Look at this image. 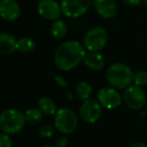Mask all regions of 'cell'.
<instances>
[{
	"instance_id": "14",
	"label": "cell",
	"mask_w": 147,
	"mask_h": 147,
	"mask_svg": "<svg viewBox=\"0 0 147 147\" xmlns=\"http://www.w3.org/2000/svg\"><path fill=\"white\" fill-rule=\"evenodd\" d=\"M83 63L87 67L93 71H100L105 67V59L103 55L97 51H89L86 53Z\"/></svg>"
},
{
	"instance_id": "24",
	"label": "cell",
	"mask_w": 147,
	"mask_h": 147,
	"mask_svg": "<svg viewBox=\"0 0 147 147\" xmlns=\"http://www.w3.org/2000/svg\"><path fill=\"white\" fill-rule=\"evenodd\" d=\"M55 83H57V84L59 85V87H61V88H65V87L67 86V80H65V79L63 78V76H59V75H57V76H55Z\"/></svg>"
},
{
	"instance_id": "6",
	"label": "cell",
	"mask_w": 147,
	"mask_h": 147,
	"mask_svg": "<svg viewBox=\"0 0 147 147\" xmlns=\"http://www.w3.org/2000/svg\"><path fill=\"white\" fill-rule=\"evenodd\" d=\"M91 6V0H61V12L69 18H79L86 14Z\"/></svg>"
},
{
	"instance_id": "4",
	"label": "cell",
	"mask_w": 147,
	"mask_h": 147,
	"mask_svg": "<svg viewBox=\"0 0 147 147\" xmlns=\"http://www.w3.org/2000/svg\"><path fill=\"white\" fill-rule=\"evenodd\" d=\"M53 116L55 127L63 134H71L78 127V116L71 109L61 108Z\"/></svg>"
},
{
	"instance_id": "23",
	"label": "cell",
	"mask_w": 147,
	"mask_h": 147,
	"mask_svg": "<svg viewBox=\"0 0 147 147\" xmlns=\"http://www.w3.org/2000/svg\"><path fill=\"white\" fill-rule=\"evenodd\" d=\"M69 144V139L65 136H61L55 141V147H67Z\"/></svg>"
},
{
	"instance_id": "19",
	"label": "cell",
	"mask_w": 147,
	"mask_h": 147,
	"mask_svg": "<svg viewBox=\"0 0 147 147\" xmlns=\"http://www.w3.org/2000/svg\"><path fill=\"white\" fill-rule=\"evenodd\" d=\"M35 49V42L29 37H21L17 41V51L21 53H32Z\"/></svg>"
},
{
	"instance_id": "7",
	"label": "cell",
	"mask_w": 147,
	"mask_h": 147,
	"mask_svg": "<svg viewBox=\"0 0 147 147\" xmlns=\"http://www.w3.org/2000/svg\"><path fill=\"white\" fill-rule=\"evenodd\" d=\"M97 100L102 107L109 110H114L122 104L123 98L117 89L113 87H105L99 90Z\"/></svg>"
},
{
	"instance_id": "22",
	"label": "cell",
	"mask_w": 147,
	"mask_h": 147,
	"mask_svg": "<svg viewBox=\"0 0 147 147\" xmlns=\"http://www.w3.org/2000/svg\"><path fill=\"white\" fill-rule=\"evenodd\" d=\"M12 139L10 135L6 133H1L0 134V147H12Z\"/></svg>"
},
{
	"instance_id": "12",
	"label": "cell",
	"mask_w": 147,
	"mask_h": 147,
	"mask_svg": "<svg viewBox=\"0 0 147 147\" xmlns=\"http://www.w3.org/2000/svg\"><path fill=\"white\" fill-rule=\"evenodd\" d=\"M21 9L15 0H1L0 1V15L4 20L14 21L19 18Z\"/></svg>"
},
{
	"instance_id": "16",
	"label": "cell",
	"mask_w": 147,
	"mask_h": 147,
	"mask_svg": "<svg viewBox=\"0 0 147 147\" xmlns=\"http://www.w3.org/2000/svg\"><path fill=\"white\" fill-rule=\"evenodd\" d=\"M67 27L65 21L57 19L55 20V22L51 24V34L53 38L55 39H61L67 35Z\"/></svg>"
},
{
	"instance_id": "8",
	"label": "cell",
	"mask_w": 147,
	"mask_h": 147,
	"mask_svg": "<svg viewBox=\"0 0 147 147\" xmlns=\"http://www.w3.org/2000/svg\"><path fill=\"white\" fill-rule=\"evenodd\" d=\"M123 100L130 109L138 111L145 106L146 103V94L142 88L138 86H130L124 90Z\"/></svg>"
},
{
	"instance_id": "17",
	"label": "cell",
	"mask_w": 147,
	"mask_h": 147,
	"mask_svg": "<svg viewBox=\"0 0 147 147\" xmlns=\"http://www.w3.org/2000/svg\"><path fill=\"white\" fill-rule=\"evenodd\" d=\"M76 93L77 96L83 101H86L88 99H91L93 93L92 86L86 81H81L76 86Z\"/></svg>"
},
{
	"instance_id": "18",
	"label": "cell",
	"mask_w": 147,
	"mask_h": 147,
	"mask_svg": "<svg viewBox=\"0 0 147 147\" xmlns=\"http://www.w3.org/2000/svg\"><path fill=\"white\" fill-rule=\"evenodd\" d=\"M24 116L27 124L35 125L42 120L43 113L38 108H30L24 113Z\"/></svg>"
},
{
	"instance_id": "21",
	"label": "cell",
	"mask_w": 147,
	"mask_h": 147,
	"mask_svg": "<svg viewBox=\"0 0 147 147\" xmlns=\"http://www.w3.org/2000/svg\"><path fill=\"white\" fill-rule=\"evenodd\" d=\"M55 133V128L51 124H43L39 128V136L41 138H51Z\"/></svg>"
},
{
	"instance_id": "10",
	"label": "cell",
	"mask_w": 147,
	"mask_h": 147,
	"mask_svg": "<svg viewBox=\"0 0 147 147\" xmlns=\"http://www.w3.org/2000/svg\"><path fill=\"white\" fill-rule=\"evenodd\" d=\"M37 12L47 20H57L61 13H63L61 4L55 0H39L37 3Z\"/></svg>"
},
{
	"instance_id": "27",
	"label": "cell",
	"mask_w": 147,
	"mask_h": 147,
	"mask_svg": "<svg viewBox=\"0 0 147 147\" xmlns=\"http://www.w3.org/2000/svg\"><path fill=\"white\" fill-rule=\"evenodd\" d=\"M142 3H143V4L145 5V6L147 7V0H142Z\"/></svg>"
},
{
	"instance_id": "11",
	"label": "cell",
	"mask_w": 147,
	"mask_h": 147,
	"mask_svg": "<svg viewBox=\"0 0 147 147\" xmlns=\"http://www.w3.org/2000/svg\"><path fill=\"white\" fill-rule=\"evenodd\" d=\"M93 6L96 12L105 19L113 18L118 12V5L115 0H94Z\"/></svg>"
},
{
	"instance_id": "2",
	"label": "cell",
	"mask_w": 147,
	"mask_h": 147,
	"mask_svg": "<svg viewBox=\"0 0 147 147\" xmlns=\"http://www.w3.org/2000/svg\"><path fill=\"white\" fill-rule=\"evenodd\" d=\"M106 78L113 88L127 89L133 83L134 73L125 63H115L107 69Z\"/></svg>"
},
{
	"instance_id": "5",
	"label": "cell",
	"mask_w": 147,
	"mask_h": 147,
	"mask_svg": "<svg viewBox=\"0 0 147 147\" xmlns=\"http://www.w3.org/2000/svg\"><path fill=\"white\" fill-rule=\"evenodd\" d=\"M108 42V32L101 26L89 29L83 38V45L88 51L100 53Z\"/></svg>"
},
{
	"instance_id": "25",
	"label": "cell",
	"mask_w": 147,
	"mask_h": 147,
	"mask_svg": "<svg viewBox=\"0 0 147 147\" xmlns=\"http://www.w3.org/2000/svg\"><path fill=\"white\" fill-rule=\"evenodd\" d=\"M123 2L130 6H138L142 3V0H122Z\"/></svg>"
},
{
	"instance_id": "13",
	"label": "cell",
	"mask_w": 147,
	"mask_h": 147,
	"mask_svg": "<svg viewBox=\"0 0 147 147\" xmlns=\"http://www.w3.org/2000/svg\"><path fill=\"white\" fill-rule=\"evenodd\" d=\"M17 41L14 35L7 32L0 34V53L2 55H9L17 51Z\"/></svg>"
},
{
	"instance_id": "26",
	"label": "cell",
	"mask_w": 147,
	"mask_h": 147,
	"mask_svg": "<svg viewBox=\"0 0 147 147\" xmlns=\"http://www.w3.org/2000/svg\"><path fill=\"white\" fill-rule=\"evenodd\" d=\"M129 147H147V146L142 142H134L131 145H129Z\"/></svg>"
},
{
	"instance_id": "1",
	"label": "cell",
	"mask_w": 147,
	"mask_h": 147,
	"mask_svg": "<svg viewBox=\"0 0 147 147\" xmlns=\"http://www.w3.org/2000/svg\"><path fill=\"white\" fill-rule=\"evenodd\" d=\"M86 53V49L80 41H65L55 51V65L59 71H69L84 61Z\"/></svg>"
},
{
	"instance_id": "28",
	"label": "cell",
	"mask_w": 147,
	"mask_h": 147,
	"mask_svg": "<svg viewBox=\"0 0 147 147\" xmlns=\"http://www.w3.org/2000/svg\"><path fill=\"white\" fill-rule=\"evenodd\" d=\"M45 147H55V146H53V145H47V146H45Z\"/></svg>"
},
{
	"instance_id": "3",
	"label": "cell",
	"mask_w": 147,
	"mask_h": 147,
	"mask_svg": "<svg viewBox=\"0 0 147 147\" xmlns=\"http://www.w3.org/2000/svg\"><path fill=\"white\" fill-rule=\"evenodd\" d=\"M25 123L24 114L16 109H6L0 115V129L6 134L19 133L24 128Z\"/></svg>"
},
{
	"instance_id": "20",
	"label": "cell",
	"mask_w": 147,
	"mask_h": 147,
	"mask_svg": "<svg viewBox=\"0 0 147 147\" xmlns=\"http://www.w3.org/2000/svg\"><path fill=\"white\" fill-rule=\"evenodd\" d=\"M135 86L140 88L147 85V73L145 71H138L134 73V80H133Z\"/></svg>"
},
{
	"instance_id": "9",
	"label": "cell",
	"mask_w": 147,
	"mask_h": 147,
	"mask_svg": "<svg viewBox=\"0 0 147 147\" xmlns=\"http://www.w3.org/2000/svg\"><path fill=\"white\" fill-rule=\"evenodd\" d=\"M102 114V106L96 99H88L84 101L80 108V117L84 122L94 124L100 119Z\"/></svg>"
},
{
	"instance_id": "15",
	"label": "cell",
	"mask_w": 147,
	"mask_h": 147,
	"mask_svg": "<svg viewBox=\"0 0 147 147\" xmlns=\"http://www.w3.org/2000/svg\"><path fill=\"white\" fill-rule=\"evenodd\" d=\"M37 108L45 115H55L59 110L55 102L49 97H42L37 101Z\"/></svg>"
}]
</instances>
